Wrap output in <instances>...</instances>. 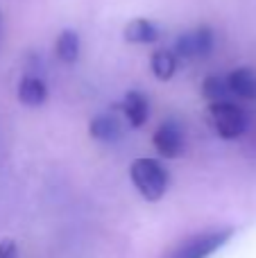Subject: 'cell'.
Segmentation results:
<instances>
[{"label": "cell", "instance_id": "obj_10", "mask_svg": "<svg viewBox=\"0 0 256 258\" xmlns=\"http://www.w3.org/2000/svg\"><path fill=\"white\" fill-rule=\"evenodd\" d=\"M159 39V30L148 18H134L125 25V41L130 43H152Z\"/></svg>", "mask_w": 256, "mask_h": 258}, {"label": "cell", "instance_id": "obj_6", "mask_svg": "<svg viewBox=\"0 0 256 258\" xmlns=\"http://www.w3.org/2000/svg\"><path fill=\"white\" fill-rule=\"evenodd\" d=\"M120 107H122V111H125V118L130 120V125L134 129L145 125V120H148V116H150V102L141 91H130Z\"/></svg>", "mask_w": 256, "mask_h": 258}, {"label": "cell", "instance_id": "obj_5", "mask_svg": "<svg viewBox=\"0 0 256 258\" xmlns=\"http://www.w3.org/2000/svg\"><path fill=\"white\" fill-rule=\"evenodd\" d=\"M175 50L179 57H207L209 52L213 50V30L207 25L198 27L193 32H186L177 39L175 43Z\"/></svg>", "mask_w": 256, "mask_h": 258}, {"label": "cell", "instance_id": "obj_13", "mask_svg": "<svg viewBox=\"0 0 256 258\" xmlns=\"http://www.w3.org/2000/svg\"><path fill=\"white\" fill-rule=\"evenodd\" d=\"M202 93L209 102H220V100H227V93H229V86H227V80L222 77H207L202 84Z\"/></svg>", "mask_w": 256, "mask_h": 258}, {"label": "cell", "instance_id": "obj_14", "mask_svg": "<svg viewBox=\"0 0 256 258\" xmlns=\"http://www.w3.org/2000/svg\"><path fill=\"white\" fill-rule=\"evenodd\" d=\"M0 258H18V247L12 238H3L0 240Z\"/></svg>", "mask_w": 256, "mask_h": 258}, {"label": "cell", "instance_id": "obj_1", "mask_svg": "<svg viewBox=\"0 0 256 258\" xmlns=\"http://www.w3.org/2000/svg\"><path fill=\"white\" fill-rule=\"evenodd\" d=\"M132 183L148 202H159L168 190V170L157 159H136L130 168Z\"/></svg>", "mask_w": 256, "mask_h": 258}, {"label": "cell", "instance_id": "obj_2", "mask_svg": "<svg viewBox=\"0 0 256 258\" xmlns=\"http://www.w3.org/2000/svg\"><path fill=\"white\" fill-rule=\"evenodd\" d=\"M234 233L236 231L231 227L195 233V236H190L181 245H177L168 258H211L218 249H222L234 238Z\"/></svg>", "mask_w": 256, "mask_h": 258}, {"label": "cell", "instance_id": "obj_11", "mask_svg": "<svg viewBox=\"0 0 256 258\" xmlns=\"http://www.w3.org/2000/svg\"><path fill=\"white\" fill-rule=\"evenodd\" d=\"M54 50H57V57L63 63H75L80 57V34L75 30H63L59 34Z\"/></svg>", "mask_w": 256, "mask_h": 258}, {"label": "cell", "instance_id": "obj_9", "mask_svg": "<svg viewBox=\"0 0 256 258\" xmlns=\"http://www.w3.org/2000/svg\"><path fill=\"white\" fill-rule=\"evenodd\" d=\"M91 138L102 143H113L122 136V127L116 116H95L89 125Z\"/></svg>", "mask_w": 256, "mask_h": 258}, {"label": "cell", "instance_id": "obj_12", "mask_svg": "<svg viewBox=\"0 0 256 258\" xmlns=\"http://www.w3.org/2000/svg\"><path fill=\"white\" fill-rule=\"evenodd\" d=\"M177 71V57L170 50H157L152 54V73L157 80L168 82Z\"/></svg>", "mask_w": 256, "mask_h": 258}, {"label": "cell", "instance_id": "obj_3", "mask_svg": "<svg viewBox=\"0 0 256 258\" xmlns=\"http://www.w3.org/2000/svg\"><path fill=\"white\" fill-rule=\"evenodd\" d=\"M211 120L216 127L218 136L225 138V141H234L240 138L247 132V113L238 107V104L229 102V100H220V102H211Z\"/></svg>", "mask_w": 256, "mask_h": 258}, {"label": "cell", "instance_id": "obj_7", "mask_svg": "<svg viewBox=\"0 0 256 258\" xmlns=\"http://www.w3.org/2000/svg\"><path fill=\"white\" fill-rule=\"evenodd\" d=\"M227 86L245 100H256V71L254 68H236L227 77Z\"/></svg>", "mask_w": 256, "mask_h": 258}, {"label": "cell", "instance_id": "obj_4", "mask_svg": "<svg viewBox=\"0 0 256 258\" xmlns=\"http://www.w3.org/2000/svg\"><path fill=\"white\" fill-rule=\"evenodd\" d=\"M152 143L163 159H177L184 152V129H181L179 122L166 120L154 132Z\"/></svg>", "mask_w": 256, "mask_h": 258}, {"label": "cell", "instance_id": "obj_8", "mask_svg": "<svg viewBox=\"0 0 256 258\" xmlns=\"http://www.w3.org/2000/svg\"><path fill=\"white\" fill-rule=\"evenodd\" d=\"M18 100L27 107H41L48 100V86L41 77H25L18 84Z\"/></svg>", "mask_w": 256, "mask_h": 258}]
</instances>
